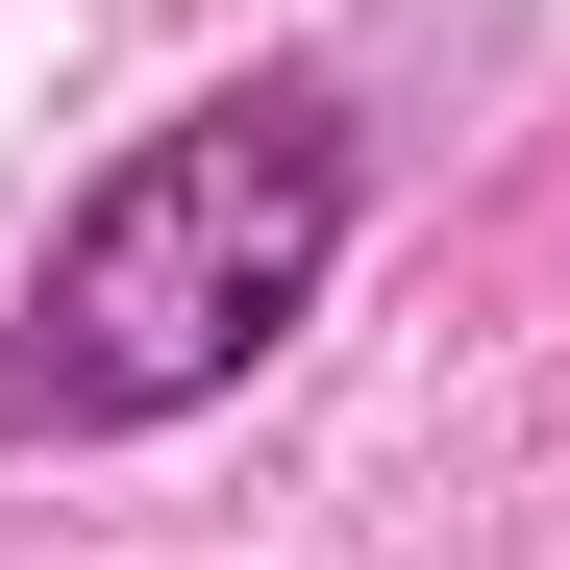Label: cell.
Listing matches in <instances>:
<instances>
[{"label": "cell", "mask_w": 570, "mask_h": 570, "mask_svg": "<svg viewBox=\"0 0 570 570\" xmlns=\"http://www.w3.org/2000/svg\"><path fill=\"white\" fill-rule=\"evenodd\" d=\"M372 224V125L347 75H224V100L125 125L26 248V323H0V446H149L248 397L273 347L323 323V273Z\"/></svg>", "instance_id": "1"}]
</instances>
